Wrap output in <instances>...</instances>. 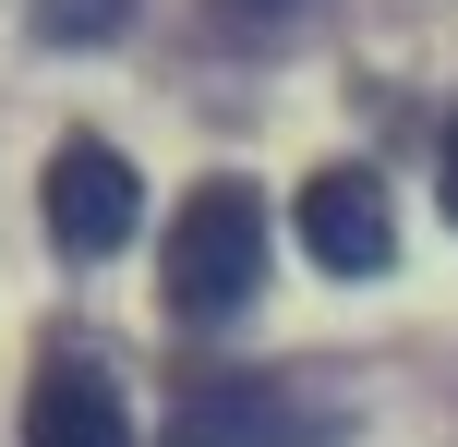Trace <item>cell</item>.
<instances>
[{
  "mask_svg": "<svg viewBox=\"0 0 458 447\" xmlns=\"http://www.w3.org/2000/svg\"><path fill=\"white\" fill-rule=\"evenodd\" d=\"M266 290V193L253 182H193L169 206V314L182 327H229Z\"/></svg>",
  "mask_w": 458,
  "mask_h": 447,
  "instance_id": "cell-1",
  "label": "cell"
},
{
  "mask_svg": "<svg viewBox=\"0 0 458 447\" xmlns=\"http://www.w3.org/2000/svg\"><path fill=\"white\" fill-rule=\"evenodd\" d=\"M37 206H48V242L61 254H121V242L145 230V182H133V158L121 145H97V133H72L61 158L37 169Z\"/></svg>",
  "mask_w": 458,
  "mask_h": 447,
  "instance_id": "cell-2",
  "label": "cell"
},
{
  "mask_svg": "<svg viewBox=\"0 0 458 447\" xmlns=\"http://www.w3.org/2000/svg\"><path fill=\"white\" fill-rule=\"evenodd\" d=\"M290 218H301V242H314L326 279H386L398 266V206H386L374 169H314Z\"/></svg>",
  "mask_w": 458,
  "mask_h": 447,
  "instance_id": "cell-3",
  "label": "cell"
},
{
  "mask_svg": "<svg viewBox=\"0 0 458 447\" xmlns=\"http://www.w3.org/2000/svg\"><path fill=\"white\" fill-rule=\"evenodd\" d=\"M169 447H314V424L277 375H193L169 400Z\"/></svg>",
  "mask_w": 458,
  "mask_h": 447,
  "instance_id": "cell-4",
  "label": "cell"
},
{
  "mask_svg": "<svg viewBox=\"0 0 458 447\" xmlns=\"http://www.w3.org/2000/svg\"><path fill=\"white\" fill-rule=\"evenodd\" d=\"M24 447H133V424H121V387H109V363H97V351H48V363H37Z\"/></svg>",
  "mask_w": 458,
  "mask_h": 447,
  "instance_id": "cell-5",
  "label": "cell"
},
{
  "mask_svg": "<svg viewBox=\"0 0 458 447\" xmlns=\"http://www.w3.org/2000/svg\"><path fill=\"white\" fill-rule=\"evenodd\" d=\"M24 24H37V48H109L133 0H24Z\"/></svg>",
  "mask_w": 458,
  "mask_h": 447,
  "instance_id": "cell-6",
  "label": "cell"
},
{
  "mask_svg": "<svg viewBox=\"0 0 458 447\" xmlns=\"http://www.w3.org/2000/svg\"><path fill=\"white\" fill-rule=\"evenodd\" d=\"M435 193H446V218H458V121H446V158H435Z\"/></svg>",
  "mask_w": 458,
  "mask_h": 447,
  "instance_id": "cell-7",
  "label": "cell"
},
{
  "mask_svg": "<svg viewBox=\"0 0 458 447\" xmlns=\"http://www.w3.org/2000/svg\"><path fill=\"white\" fill-rule=\"evenodd\" d=\"M217 13H229V24H277L290 0H217Z\"/></svg>",
  "mask_w": 458,
  "mask_h": 447,
  "instance_id": "cell-8",
  "label": "cell"
}]
</instances>
